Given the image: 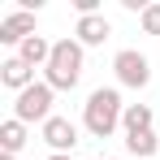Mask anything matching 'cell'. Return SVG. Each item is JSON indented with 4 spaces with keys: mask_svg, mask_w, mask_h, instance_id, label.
Returning <instances> with one entry per match:
<instances>
[{
    "mask_svg": "<svg viewBox=\"0 0 160 160\" xmlns=\"http://www.w3.org/2000/svg\"><path fill=\"white\" fill-rule=\"evenodd\" d=\"M121 112H126L121 91L117 87H95L87 95V104H82V126H87L91 138H112L117 126H121Z\"/></svg>",
    "mask_w": 160,
    "mask_h": 160,
    "instance_id": "obj_1",
    "label": "cell"
},
{
    "mask_svg": "<svg viewBox=\"0 0 160 160\" xmlns=\"http://www.w3.org/2000/svg\"><path fill=\"white\" fill-rule=\"evenodd\" d=\"M82 56H87V48L78 39H56L52 43V61L43 65V82L52 91H74L78 78H82Z\"/></svg>",
    "mask_w": 160,
    "mask_h": 160,
    "instance_id": "obj_2",
    "label": "cell"
},
{
    "mask_svg": "<svg viewBox=\"0 0 160 160\" xmlns=\"http://www.w3.org/2000/svg\"><path fill=\"white\" fill-rule=\"evenodd\" d=\"M52 100H56V91L39 78L35 87H26L22 95H13V117H18L22 126H30V121H39V126H43L48 117H56V112H52Z\"/></svg>",
    "mask_w": 160,
    "mask_h": 160,
    "instance_id": "obj_3",
    "label": "cell"
},
{
    "mask_svg": "<svg viewBox=\"0 0 160 160\" xmlns=\"http://www.w3.org/2000/svg\"><path fill=\"white\" fill-rule=\"evenodd\" d=\"M112 69H117V82L130 87V91H143L152 82V61L138 52V48H121V52L112 56Z\"/></svg>",
    "mask_w": 160,
    "mask_h": 160,
    "instance_id": "obj_4",
    "label": "cell"
},
{
    "mask_svg": "<svg viewBox=\"0 0 160 160\" xmlns=\"http://www.w3.org/2000/svg\"><path fill=\"white\" fill-rule=\"evenodd\" d=\"M39 134H43V143L52 147V156H69L74 143H78V126H74L69 117H48V121L39 126Z\"/></svg>",
    "mask_w": 160,
    "mask_h": 160,
    "instance_id": "obj_5",
    "label": "cell"
},
{
    "mask_svg": "<svg viewBox=\"0 0 160 160\" xmlns=\"http://www.w3.org/2000/svg\"><path fill=\"white\" fill-rule=\"evenodd\" d=\"M30 35H35V13H26V9H13V13H4V18H0V43L22 48Z\"/></svg>",
    "mask_w": 160,
    "mask_h": 160,
    "instance_id": "obj_6",
    "label": "cell"
},
{
    "mask_svg": "<svg viewBox=\"0 0 160 160\" xmlns=\"http://www.w3.org/2000/svg\"><path fill=\"white\" fill-rule=\"evenodd\" d=\"M74 39H78L82 48H104L108 39H112V22H108L104 13L78 18V26H74Z\"/></svg>",
    "mask_w": 160,
    "mask_h": 160,
    "instance_id": "obj_7",
    "label": "cell"
},
{
    "mask_svg": "<svg viewBox=\"0 0 160 160\" xmlns=\"http://www.w3.org/2000/svg\"><path fill=\"white\" fill-rule=\"evenodd\" d=\"M0 82H4L13 95H22V91H26V87H35L39 78H35V69H30L26 61L13 52V56H4V61H0Z\"/></svg>",
    "mask_w": 160,
    "mask_h": 160,
    "instance_id": "obj_8",
    "label": "cell"
},
{
    "mask_svg": "<svg viewBox=\"0 0 160 160\" xmlns=\"http://www.w3.org/2000/svg\"><path fill=\"white\" fill-rule=\"evenodd\" d=\"M18 56H22V61H26L30 69H43V65H48V61H52V43H48V39H43V35H30L26 43H22V48H18Z\"/></svg>",
    "mask_w": 160,
    "mask_h": 160,
    "instance_id": "obj_9",
    "label": "cell"
},
{
    "mask_svg": "<svg viewBox=\"0 0 160 160\" xmlns=\"http://www.w3.org/2000/svg\"><path fill=\"white\" fill-rule=\"evenodd\" d=\"M152 108L147 104H126V112H121V130L126 134H143V130H152Z\"/></svg>",
    "mask_w": 160,
    "mask_h": 160,
    "instance_id": "obj_10",
    "label": "cell"
},
{
    "mask_svg": "<svg viewBox=\"0 0 160 160\" xmlns=\"http://www.w3.org/2000/svg\"><path fill=\"white\" fill-rule=\"evenodd\" d=\"M126 152H130V156H138V160H152V156L160 152V138H156V130L126 134Z\"/></svg>",
    "mask_w": 160,
    "mask_h": 160,
    "instance_id": "obj_11",
    "label": "cell"
},
{
    "mask_svg": "<svg viewBox=\"0 0 160 160\" xmlns=\"http://www.w3.org/2000/svg\"><path fill=\"white\" fill-rule=\"evenodd\" d=\"M0 147H4L9 156H18V152L26 147V126H22L18 117H9V121L0 126Z\"/></svg>",
    "mask_w": 160,
    "mask_h": 160,
    "instance_id": "obj_12",
    "label": "cell"
},
{
    "mask_svg": "<svg viewBox=\"0 0 160 160\" xmlns=\"http://www.w3.org/2000/svg\"><path fill=\"white\" fill-rule=\"evenodd\" d=\"M138 26H143V35H160V4H147L138 13Z\"/></svg>",
    "mask_w": 160,
    "mask_h": 160,
    "instance_id": "obj_13",
    "label": "cell"
},
{
    "mask_svg": "<svg viewBox=\"0 0 160 160\" xmlns=\"http://www.w3.org/2000/svg\"><path fill=\"white\" fill-rule=\"evenodd\" d=\"M48 160H74V156H48Z\"/></svg>",
    "mask_w": 160,
    "mask_h": 160,
    "instance_id": "obj_14",
    "label": "cell"
},
{
    "mask_svg": "<svg viewBox=\"0 0 160 160\" xmlns=\"http://www.w3.org/2000/svg\"><path fill=\"white\" fill-rule=\"evenodd\" d=\"M0 160H18V156H9V152H4V156H0Z\"/></svg>",
    "mask_w": 160,
    "mask_h": 160,
    "instance_id": "obj_15",
    "label": "cell"
},
{
    "mask_svg": "<svg viewBox=\"0 0 160 160\" xmlns=\"http://www.w3.org/2000/svg\"><path fill=\"white\" fill-rule=\"evenodd\" d=\"M112 160H121V156H112Z\"/></svg>",
    "mask_w": 160,
    "mask_h": 160,
    "instance_id": "obj_16",
    "label": "cell"
}]
</instances>
